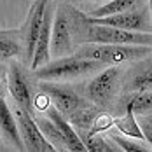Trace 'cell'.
I'll return each mask as SVG.
<instances>
[{"mask_svg": "<svg viewBox=\"0 0 152 152\" xmlns=\"http://www.w3.org/2000/svg\"><path fill=\"white\" fill-rule=\"evenodd\" d=\"M103 63L100 61L86 60L80 56H61L56 60H49L46 65L35 68V77L39 80H70V79H79V77L91 75L94 72L102 70Z\"/></svg>", "mask_w": 152, "mask_h": 152, "instance_id": "1", "label": "cell"}, {"mask_svg": "<svg viewBox=\"0 0 152 152\" xmlns=\"http://www.w3.org/2000/svg\"><path fill=\"white\" fill-rule=\"evenodd\" d=\"M151 46L133 44H88L77 51V56L100 61L103 65H121L126 61H138L151 58Z\"/></svg>", "mask_w": 152, "mask_h": 152, "instance_id": "2", "label": "cell"}, {"mask_svg": "<svg viewBox=\"0 0 152 152\" xmlns=\"http://www.w3.org/2000/svg\"><path fill=\"white\" fill-rule=\"evenodd\" d=\"M122 79V70L117 65H107L102 70H98V74L93 77L86 86V96L88 100L94 103L100 108L108 107L119 89Z\"/></svg>", "mask_w": 152, "mask_h": 152, "instance_id": "3", "label": "cell"}, {"mask_svg": "<svg viewBox=\"0 0 152 152\" xmlns=\"http://www.w3.org/2000/svg\"><path fill=\"white\" fill-rule=\"evenodd\" d=\"M74 23H72V5L58 4L53 18L51 30V58L66 56L74 47Z\"/></svg>", "mask_w": 152, "mask_h": 152, "instance_id": "4", "label": "cell"}, {"mask_svg": "<svg viewBox=\"0 0 152 152\" xmlns=\"http://www.w3.org/2000/svg\"><path fill=\"white\" fill-rule=\"evenodd\" d=\"M93 23H100V25H108V26H115L121 30H129V31H151V7L149 2L135 7L131 11H124L119 14H110L103 18H89L86 16Z\"/></svg>", "mask_w": 152, "mask_h": 152, "instance_id": "5", "label": "cell"}, {"mask_svg": "<svg viewBox=\"0 0 152 152\" xmlns=\"http://www.w3.org/2000/svg\"><path fill=\"white\" fill-rule=\"evenodd\" d=\"M16 122H18V129H19V137L23 142V149L30 152H56V149L46 140L42 135V131L39 129L35 117L30 112L16 108L14 112Z\"/></svg>", "mask_w": 152, "mask_h": 152, "instance_id": "6", "label": "cell"}, {"mask_svg": "<svg viewBox=\"0 0 152 152\" xmlns=\"http://www.w3.org/2000/svg\"><path fill=\"white\" fill-rule=\"evenodd\" d=\"M7 89L11 93L14 103L18 108L26 110L33 115V89L31 82L28 79V74L23 65L19 63H11V68L7 72Z\"/></svg>", "mask_w": 152, "mask_h": 152, "instance_id": "7", "label": "cell"}, {"mask_svg": "<svg viewBox=\"0 0 152 152\" xmlns=\"http://www.w3.org/2000/svg\"><path fill=\"white\" fill-rule=\"evenodd\" d=\"M40 91L49 98L51 105L56 110H60L65 117H68L74 110H77L86 102L72 88L65 84H58V80H40Z\"/></svg>", "mask_w": 152, "mask_h": 152, "instance_id": "8", "label": "cell"}, {"mask_svg": "<svg viewBox=\"0 0 152 152\" xmlns=\"http://www.w3.org/2000/svg\"><path fill=\"white\" fill-rule=\"evenodd\" d=\"M54 11H56V2L49 0L44 11V18H42V25L35 40V47H33V54L30 60V68L35 70L42 65H46L51 60V30H53V18H54Z\"/></svg>", "mask_w": 152, "mask_h": 152, "instance_id": "9", "label": "cell"}, {"mask_svg": "<svg viewBox=\"0 0 152 152\" xmlns=\"http://www.w3.org/2000/svg\"><path fill=\"white\" fill-rule=\"evenodd\" d=\"M47 2L49 0H33L30 11H28V16L25 19L23 26L19 28L21 37H23V58L28 63H30L31 54H33L35 40H37V35L40 30V25H42V18H44Z\"/></svg>", "mask_w": 152, "mask_h": 152, "instance_id": "10", "label": "cell"}, {"mask_svg": "<svg viewBox=\"0 0 152 152\" xmlns=\"http://www.w3.org/2000/svg\"><path fill=\"white\" fill-rule=\"evenodd\" d=\"M42 114L49 117L51 121L56 124V128L61 131V135L65 138V143H66V151L70 152H84L86 147H84V142L80 140V137L77 135V131L74 129V126L68 122V119L61 114L60 110H56L53 105H49L46 110H42Z\"/></svg>", "mask_w": 152, "mask_h": 152, "instance_id": "11", "label": "cell"}, {"mask_svg": "<svg viewBox=\"0 0 152 152\" xmlns=\"http://www.w3.org/2000/svg\"><path fill=\"white\" fill-rule=\"evenodd\" d=\"M0 133L4 138L14 145L18 151H25L23 149V142L19 137V129H18V122H16V115L11 110L9 103L4 100V96H0Z\"/></svg>", "mask_w": 152, "mask_h": 152, "instance_id": "12", "label": "cell"}, {"mask_svg": "<svg viewBox=\"0 0 152 152\" xmlns=\"http://www.w3.org/2000/svg\"><path fill=\"white\" fill-rule=\"evenodd\" d=\"M23 58V37L18 30H0V60L11 61Z\"/></svg>", "mask_w": 152, "mask_h": 152, "instance_id": "13", "label": "cell"}, {"mask_svg": "<svg viewBox=\"0 0 152 152\" xmlns=\"http://www.w3.org/2000/svg\"><path fill=\"white\" fill-rule=\"evenodd\" d=\"M129 108L135 115H149L152 110V94L151 91H129L119 100V110Z\"/></svg>", "mask_w": 152, "mask_h": 152, "instance_id": "14", "label": "cell"}, {"mask_svg": "<svg viewBox=\"0 0 152 152\" xmlns=\"http://www.w3.org/2000/svg\"><path fill=\"white\" fill-rule=\"evenodd\" d=\"M149 0H108L105 4L98 5L94 11H91L89 18H103V16H110V14H119L124 11H131L135 7H140L143 4H147Z\"/></svg>", "mask_w": 152, "mask_h": 152, "instance_id": "15", "label": "cell"}, {"mask_svg": "<svg viewBox=\"0 0 152 152\" xmlns=\"http://www.w3.org/2000/svg\"><path fill=\"white\" fill-rule=\"evenodd\" d=\"M121 115L122 117H119V119H114V126L121 131L122 135L137 138L140 142H145V137H143V133H142V129H140V124H138V121H137V115H135L129 108L122 110Z\"/></svg>", "mask_w": 152, "mask_h": 152, "instance_id": "16", "label": "cell"}, {"mask_svg": "<svg viewBox=\"0 0 152 152\" xmlns=\"http://www.w3.org/2000/svg\"><path fill=\"white\" fill-rule=\"evenodd\" d=\"M39 129L42 131V135L46 137V140L56 149V151H66V143H65V138L61 135V131L56 128V124L51 121L49 117H37L35 119Z\"/></svg>", "mask_w": 152, "mask_h": 152, "instance_id": "17", "label": "cell"}, {"mask_svg": "<svg viewBox=\"0 0 152 152\" xmlns=\"http://www.w3.org/2000/svg\"><path fill=\"white\" fill-rule=\"evenodd\" d=\"M151 89H152V74H151V61L147 58L145 63H143V66L128 82V91L143 93V91H151Z\"/></svg>", "mask_w": 152, "mask_h": 152, "instance_id": "18", "label": "cell"}, {"mask_svg": "<svg viewBox=\"0 0 152 152\" xmlns=\"http://www.w3.org/2000/svg\"><path fill=\"white\" fill-rule=\"evenodd\" d=\"M82 142H84L86 151L89 152H115L117 151V147L112 142H108V137L105 138L102 133H88L82 138Z\"/></svg>", "mask_w": 152, "mask_h": 152, "instance_id": "19", "label": "cell"}, {"mask_svg": "<svg viewBox=\"0 0 152 152\" xmlns=\"http://www.w3.org/2000/svg\"><path fill=\"white\" fill-rule=\"evenodd\" d=\"M108 140L117 147V151L122 152H149L151 147L142 145L140 142H137V138L126 137V135H108Z\"/></svg>", "mask_w": 152, "mask_h": 152, "instance_id": "20", "label": "cell"}, {"mask_svg": "<svg viewBox=\"0 0 152 152\" xmlns=\"http://www.w3.org/2000/svg\"><path fill=\"white\" fill-rule=\"evenodd\" d=\"M5 89H7V74H5L4 68L0 66V96H4Z\"/></svg>", "mask_w": 152, "mask_h": 152, "instance_id": "21", "label": "cell"}, {"mask_svg": "<svg viewBox=\"0 0 152 152\" xmlns=\"http://www.w3.org/2000/svg\"><path fill=\"white\" fill-rule=\"evenodd\" d=\"M89 2H93V4H98V5H102V4H105V2H108V0H89Z\"/></svg>", "mask_w": 152, "mask_h": 152, "instance_id": "22", "label": "cell"}]
</instances>
